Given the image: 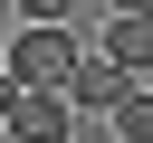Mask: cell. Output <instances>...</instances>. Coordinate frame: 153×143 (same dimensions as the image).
<instances>
[{"instance_id":"1","label":"cell","mask_w":153,"mask_h":143,"mask_svg":"<svg viewBox=\"0 0 153 143\" xmlns=\"http://www.w3.org/2000/svg\"><path fill=\"white\" fill-rule=\"evenodd\" d=\"M76 48H86L76 29H38V19H19V29L0 38V76H10V86H57V76L76 67Z\"/></svg>"},{"instance_id":"2","label":"cell","mask_w":153,"mask_h":143,"mask_svg":"<svg viewBox=\"0 0 153 143\" xmlns=\"http://www.w3.org/2000/svg\"><path fill=\"white\" fill-rule=\"evenodd\" d=\"M124 86H134V76H124L115 57H96V48H76V67L57 76V95H67V114H76V124H105V114L124 105Z\"/></svg>"},{"instance_id":"3","label":"cell","mask_w":153,"mask_h":143,"mask_svg":"<svg viewBox=\"0 0 153 143\" xmlns=\"http://www.w3.org/2000/svg\"><path fill=\"white\" fill-rule=\"evenodd\" d=\"M0 133H19V143H76V114H67L57 86H19L10 114H0Z\"/></svg>"},{"instance_id":"4","label":"cell","mask_w":153,"mask_h":143,"mask_svg":"<svg viewBox=\"0 0 153 143\" xmlns=\"http://www.w3.org/2000/svg\"><path fill=\"white\" fill-rule=\"evenodd\" d=\"M96 57H115L124 76H143V67H153V19H134V10H105V38H96Z\"/></svg>"},{"instance_id":"5","label":"cell","mask_w":153,"mask_h":143,"mask_svg":"<svg viewBox=\"0 0 153 143\" xmlns=\"http://www.w3.org/2000/svg\"><path fill=\"white\" fill-rule=\"evenodd\" d=\"M105 124H115V143H153V86H124V105Z\"/></svg>"},{"instance_id":"6","label":"cell","mask_w":153,"mask_h":143,"mask_svg":"<svg viewBox=\"0 0 153 143\" xmlns=\"http://www.w3.org/2000/svg\"><path fill=\"white\" fill-rule=\"evenodd\" d=\"M76 10L86 0H19V19H38V29H76Z\"/></svg>"},{"instance_id":"7","label":"cell","mask_w":153,"mask_h":143,"mask_svg":"<svg viewBox=\"0 0 153 143\" xmlns=\"http://www.w3.org/2000/svg\"><path fill=\"white\" fill-rule=\"evenodd\" d=\"M105 10H134V19H153V0H105Z\"/></svg>"},{"instance_id":"8","label":"cell","mask_w":153,"mask_h":143,"mask_svg":"<svg viewBox=\"0 0 153 143\" xmlns=\"http://www.w3.org/2000/svg\"><path fill=\"white\" fill-rule=\"evenodd\" d=\"M10 95H19V86H10V76H0V114H10Z\"/></svg>"},{"instance_id":"9","label":"cell","mask_w":153,"mask_h":143,"mask_svg":"<svg viewBox=\"0 0 153 143\" xmlns=\"http://www.w3.org/2000/svg\"><path fill=\"white\" fill-rule=\"evenodd\" d=\"M0 143H19V133H0Z\"/></svg>"},{"instance_id":"10","label":"cell","mask_w":153,"mask_h":143,"mask_svg":"<svg viewBox=\"0 0 153 143\" xmlns=\"http://www.w3.org/2000/svg\"><path fill=\"white\" fill-rule=\"evenodd\" d=\"M0 38H10V29H0Z\"/></svg>"}]
</instances>
